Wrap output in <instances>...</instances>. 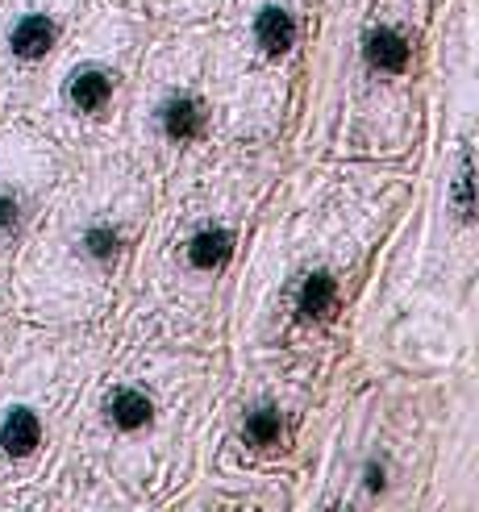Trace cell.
Returning a JSON list of instances; mask_svg holds the SVG:
<instances>
[{
  "label": "cell",
  "instance_id": "52a82bcc",
  "mask_svg": "<svg viewBox=\"0 0 479 512\" xmlns=\"http://www.w3.org/2000/svg\"><path fill=\"white\" fill-rule=\"evenodd\" d=\"M188 400L192 392L180 400V383L146 379V375H121L100 388V400L92 413H96L100 433L113 442L109 450H117V479H130V483L155 479L146 442L163 446L171 438L167 417H180V404Z\"/></svg>",
  "mask_w": 479,
  "mask_h": 512
},
{
  "label": "cell",
  "instance_id": "ba28073f",
  "mask_svg": "<svg viewBox=\"0 0 479 512\" xmlns=\"http://www.w3.org/2000/svg\"><path fill=\"white\" fill-rule=\"evenodd\" d=\"M59 184V146L38 125H0V259L21 246Z\"/></svg>",
  "mask_w": 479,
  "mask_h": 512
},
{
  "label": "cell",
  "instance_id": "277c9868",
  "mask_svg": "<svg viewBox=\"0 0 479 512\" xmlns=\"http://www.w3.org/2000/svg\"><path fill=\"white\" fill-rule=\"evenodd\" d=\"M217 134L209 88V38L180 34L142 59V80L125 109V146L155 175H175L188 155H200Z\"/></svg>",
  "mask_w": 479,
  "mask_h": 512
},
{
  "label": "cell",
  "instance_id": "4fadbf2b",
  "mask_svg": "<svg viewBox=\"0 0 479 512\" xmlns=\"http://www.w3.org/2000/svg\"><path fill=\"white\" fill-rule=\"evenodd\" d=\"M230 0H142V9L159 13V17H184V21H196V17H213L221 13Z\"/></svg>",
  "mask_w": 479,
  "mask_h": 512
},
{
  "label": "cell",
  "instance_id": "8fae6325",
  "mask_svg": "<svg viewBox=\"0 0 479 512\" xmlns=\"http://www.w3.org/2000/svg\"><path fill=\"white\" fill-rule=\"evenodd\" d=\"M338 304H342L338 271L334 267H309L292 288V321L305 325V329H317L325 321H334Z\"/></svg>",
  "mask_w": 479,
  "mask_h": 512
},
{
  "label": "cell",
  "instance_id": "9c48e42d",
  "mask_svg": "<svg viewBox=\"0 0 479 512\" xmlns=\"http://www.w3.org/2000/svg\"><path fill=\"white\" fill-rule=\"evenodd\" d=\"M46 354H34L9 375H0V483L13 471L38 463L50 446V404H59V388L46 383Z\"/></svg>",
  "mask_w": 479,
  "mask_h": 512
},
{
  "label": "cell",
  "instance_id": "3957f363",
  "mask_svg": "<svg viewBox=\"0 0 479 512\" xmlns=\"http://www.w3.org/2000/svg\"><path fill=\"white\" fill-rule=\"evenodd\" d=\"M309 0H230L209 38V88L217 134L259 142L284 121L288 67L300 55Z\"/></svg>",
  "mask_w": 479,
  "mask_h": 512
},
{
  "label": "cell",
  "instance_id": "6da1fadb",
  "mask_svg": "<svg viewBox=\"0 0 479 512\" xmlns=\"http://www.w3.org/2000/svg\"><path fill=\"white\" fill-rule=\"evenodd\" d=\"M150 171L134 150H105L50 188L13 275V304L38 321H84L113 304L117 271L146 229Z\"/></svg>",
  "mask_w": 479,
  "mask_h": 512
},
{
  "label": "cell",
  "instance_id": "8992f818",
  "mask_svg": "<svg viewBox=\"0 0 479 512\" xmlns=\"http://www.w3.org/2000/svg\"><path fill=\"white\" fill-rule=\"evenodd\" d=\"M88 0H0V117L25 113Z\"/></svg>",
  "mask_w": 479,
  "mask_h": 512
},
{
  "label": "cell",
  "instance_id": "7a4b0ae2",
  "mask_svg": "<svg viewBox=\"0 0 479 512\" xmlns=\"http://www.w3.org/2000/svg\"><path fill=\"white\" fill-rule=\"evenodd\" d=\"M138 34V17L117 5H96L75 21L25 109L55 146L84 159L117 150L134 92Z\"/></svg>",
  "mask_w": 479,
  "mask_h": 512
},
{
  "label": "cell",
  "instance_id": "5b68a950",
  "mask_svg": "<svg viewBox=\"0 0 479 512\" xmlns=\"http://www.w3.org/2000/svg\"><path fill=\"white\" fill-rule=\"evenodd\" d=\"M246 213V179L230 171L225 179H209L159 225L155 250H150V292L155 313L200 317L217 288V279L230 271Z\"/></svg>",
  "mask_w": 479,
  "mask_h": 512
},
{
  "label": "cell",
  "instance_id": "5bb4252c",
  "mask_svg": "<svg viewBox=\"0 0 479 512\" xmlns=\"http://www.w3.org/2000/svg\"><path fill=\"white\" fill-rule=\"evenodd\" d=\"M9 313H13V284H5V279H0V338H5Z\"/></svg>",
  "mask_w": 479,
  "mask_h": 512
},
{
  "label": "cell",
  "instance_id": "7c38bea8",
  "mask_svg": "<svg viewBox=\"0 0 479 512\" xmlns=\"http://www.w3.org/2000/svg\"><path fill=\"white\" fill-rule=\"evenodd\" d=\"M280 438H284V413H280V404L259 400V404H250L246 413H242V446L271 450V446H280Z\"/></svg>",
  "mask_w": 479,
  "mask_h": 512
},
{
  "label": "cell",
  "instance_id": "30bf717a",
  "mask_svg": "<svg viewBox=\"0 0 479 512\" xmlns=\"http://www.w3.org/2000/svg\"><path fill=\"white\" fill-rule=\"evenodd\" d=\"M355 50H359V67H363L367 80H384V84L409 80V71H413V34H409L405 21L371 17L363 25Z\"/></svg>",
  "mask_w": 479,
  "mask_h": 512
}]
</instances>
